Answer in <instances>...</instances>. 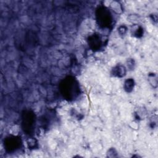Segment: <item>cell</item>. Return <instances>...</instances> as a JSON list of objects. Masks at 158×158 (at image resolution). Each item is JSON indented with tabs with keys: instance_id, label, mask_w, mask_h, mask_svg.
<instances>
[{
	"instance_id": "6da1fadb",
	"label": "cell",
	"mask_w": 158,
	"mask_h": 158,
	"mask_svg": "<svg viewBox=\"0 0 158 158\" xmlns=\"http://www.w3.org/2000/svg\"><path fill=\"white\" fill-rule=\"evenodd\" d=\"M34 116L30 112H28L24 114V117L23 118V129L28 131V133L31 131L33 127L34 123Z\"/></svg>"
},
{
	"instance_id": "7a4b0ae2",
	"label": "cell",
	"mask_w": 158,
	"mask_h": 158,
	"mask_svg": "<svg viewBox=\"0 0 158 158\" xmlns=\"http://www.w3.org/2000/svg\"><path fill=\"white\" fill-rule=\"evenodd\" d=\"M5 146L7 151H15L20 146V140L17 137H8L6 139Z\"/></svg>"
},
{
	"instance_id": "3957f363",
	"label": "cell",
	"mask_w": 158,
	"mask_h": 158,
	"mask_svg": "<svg viewBox=\"0 0 158 158\" xmlns=\"http://www.w3.org/2000/svg\"><path fill=\"white\" fill-rule=\"evenodd\" d=\"M75 83L74 81L71 80H68L67 81H66V82L63 85V89L64 92H65V94L69 95L70 94V96L73 94V93L75 90Z\"/></svg>"
},
{
	"instance_id": "277c9868",
	"label": "cell",
	"mask_w": 158,
	"mask_h": 158,
	"mask_svg": "<svg viewBox=\"0 0 158 158\" xmlns=\"http://www.w3.org/2000/svg\"><path fill=\"white\" fill-rule=\"evenodd\" d=\"M101 14H102V15H99V22L104 27H105L106 25H108L110 23V20L109 19V14L107 13V12H106L105 10L101 11Z\"/></svg>"
},
{
	"instance_id": "5b68a950",
	"label": "cell",
	"mask_w": 158,
	"mask_h": 158,
	"mask_svg": "<svg viewBox=\"0 0 158 158\" xmlns=\"http://www.w3.org/2000/svg\"><path fill=\"white\" fill-rule=\"evenodd\" d=\"M134 85H133V81L132 80H128L125 81V89L130 91V90L132 89Z\"/></svg>"
},
{
	"instance_id": "8992f818",
	"label": "cell",
	"mask_w": 158,
	"mask_h": 158,
	"mask_svg": "<svg viewBox=\"0 0 158 158\" xmlns=\"http://www.w3.org/2000/svg\"><path fill=\"white\" fill-rule=\"evenodd\" d=\"M115 74H117L118 76H122L124 75L125 73V69L123 67H117L115 69Z\"/></svg>"
}]
</instances>
